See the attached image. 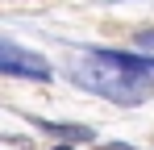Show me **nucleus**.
I'll return each instance as SVG.
<instances>
[{
  "label": "nucleus",
  "instance_id": "nucleus-2",
  "mask_svg": "<svg viewBox=\"0 0 154 150\" xmlns=\"http://www.w3.org/2000/svg\"><path fill=\"white\" fill-rule=\"evenodd\" d=\"M0 71L8 75V79L25 75V79L46 83V79H50V63H46L42 54H33V50H21V46H13V42H4V46H0Z\"/></svg>",
  "mask_w": 154,
  "mask_h": 150
},
{
  "label": "nucleus",
  "instance_id": "nucleus-1",
  "mask_svg": "<svg viewBox=\"0 0 154 150\" xmlns=\"http://www.w3.org/2000/svg\"><path fill=\"white\" fill-rule=\"evenodd\" d=\"M75 79L96 92V96L112 100V104H142L150 100L154 92V79H150V67L133 54H121V50H92L83 54L75 67Z\"/></svg>",
  "mask_w": 154,
  "mask_h": 150
},
{
  "label": "nucleus",
  "instance_id": "nucleus-4",
  "mask_svg": "<svg viewBox=\"0 0 154 150\" xmlns=\"http://www.w3.org/2000/svg\"><path fill=\"white\" fill-rule=\"evenodd\" d=\"M54 150H67V146H54Z\"/></svg>",
  "mask_w": 154,
  "mask_h": 150
},
{
  "label": "nucleus",
  "instance_id": "nucleus-3",
  "mask_svg": "<svg viewBox=\"0 0 154 150\" xmlns=\"http://www.w3.org/2000/svg\"><path fill=\"white\" fill-rule=\"evenodd\" d=\"M42 129L63 133V138H92V129H83V125H54V121H42Z\"/></svg>",
  "mask_w": 154,
  "mask_h": 150
}]
</instances>
